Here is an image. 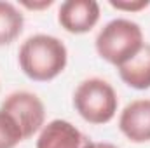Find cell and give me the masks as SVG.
Here are the masks:
<instances>
[{
	"mask_svg": "<svg viewBox=\"0 0 150 148\" xmlns=\"http://www.w3.org/2000/svg\"><path fill=\"white\" fill-rule=\"evenodd\" d=\"M119 129L131 143L150 141V99H134L119 115Z\"/></svg>",
	"mask_w": 150,
	"mask_h": 148,
	"instance_id": "obj_7",
	"label": "cell"
},
{
	"mask_svg": "<svg viewBox=\"0 0 150 148\" xmlns=\"http://www.w3.org/2000/svg\"><path fill=\"white\" fill-rule=\"evenodd\" d=\"M0 110L7 111L21 127L25 140L32 138L45 125V106L37 94L28 91L11 92L4 101Z\"/></svg>",
	"mask_w": 150,
	"mask_h": 148,
	"instance_id": "obj_4",
	"label": "cell"
},
{
	"mask_svg": "<svg viewBox=\"0 0 150 148\" xmlns=\"http://www.w3.org/2000/svg\"><path fill=\"white\" fill-rule=\"evenodd\" d=\"M18 63L21 72L30 80L49 82L65 72L68 63V51L58 37L37 33L21 44Z\"/></svg>",
	"mask_w": 150,
	"mask_h": 148,
	"instance_id": "obj_1",
	"label": "cell"
},
{
	"mask_svg": "<svg viewBox=\"0 0 150 148\" xmlns=\"http://www.w3.org/2000/svg\"><path fill=\"white\" fill-rule=\"evenodd\" d=\"M25 26L23 12L11 2L0 0V47L12 44Z\"/></svg>",
	"mask_w": 150,
	"mask_h": 148,
	"instance_id": "obj_9",
	"label": "cell"
},
{
	"mask_svg": "<svg viewBox=\"0 0 150 148\" xmlns=\"http://www.w3.org/2000/svg\"><path fill=\"white\" fill-rule=\"evenodd\" d=\"M93 148H119V147H115V145H112V143H94L93 145Z\"/></svg>",
	"mask_w": 150,
	"mask_h": 148,
	"instance_id": "obj_13",
	"label": "cell"
},
{
	"mask_svg": "<svg viewBox=\"0 0 150 148\" xmlns=\"http://www.w3.org/2000/svg\"><path fill=\"white\" fill-rule=\"evenodd\" d=\"M113 9L126 11V12H140L150 5V0H110L108 2Z\"/></svg>",
	"mask_w": 150,
	"mask_h": 148,
	"instance_id": "obj_11",
	"label": "cell"
},
{
	"mask_svg": "<svg viewBox=\"0 0 150 148\" xmlns=\"http://www.w3.org/2000/svg\"><path fill=\"white\" fill-rule=\"evenodd\" d=\"M117 72L127 87L136 91L150 89V44H143L136 56L120 65Z\"/></svg>",
	"mask_w": 150,
	"mask_h": 148,
	"instance_id": "obj_8",
	"label": "cell"
},
{
	"mask_svg": "<svg viewBox=\"0 0 150 148\" xmlns=\"http://www.w3.org/2000/svg\"><path fill=\"white\" fill-rule=\"evenodd\" d=\"M143 32L138 23L124 18L112 19L107 23L94 42L98 56L113 66H120L129 61L143 47Z\"/></svg>",
	"mask_w": 150,
	"mask_h": 148,
	"instance_id": "obj_2",
	"label": "cell"
},
{
	"mask_svg": "<svg viewBox=\"0 0 150 148\" xmlns=\"http://www.w3.org/2000/svg\"><path fill=\"white\" fill-rule=\"evenodd\" d=\"M100 14L96 0H67L58 9V23L68 33L82 35L96 26Z\"/></svg>",
	"mask_w": 150,
	"mask_h": 148,
	"instance_id": "obj_5",
	"label": "cell"
},
{
	"mask_svg": "<svg viewBox=\"0 0 150 148\" xmlns=\"http://www.w3.org/2000/svg\"><path fill=\"white\" fill-rule=\"evenodd\" d=\"M93 145L94 141L72 122L54 118L40 129L35 148H93Z\"/></svg>",
	"mask_w": 150,
	"mask_h": 148,
	"instance_id": "obj_6",
	"label": "cell"
},
{
	"mask_svg": "<svg viewBox=\"0 0 150 148\" xmlns=\"http://www.w3.org/2000/svg\"><path fill=\"white\" fill-rule=\"evenodd\" d=\"M21 141H25V136L18 122L7 111L0 110V148H16Z\"/></svg>",
	"mask_w": 150,
	"mask_h": 148,
	"instance_id": "obj_10",
	"label": "cell"
},
{
	"mask_svg": "<svg viewBox=\"0 0 150 148\" xmlns=\"http://www.w3.org/2000/svg\"><path fill=\"white\" fill-rule=\"evenodd\" d=\"M52 4H54L52 0H42V2H21V5H25L26 9H33V11L47 9V7H51Z\"/></svg>",
	"mask_w": 150,
	"mask_h": 148,
	"instance_id": "obj_12",
	"label": "cell"
},
{
	"mask_svg": "<svg viewBox=\"0 0 150 148\" xmlns=\"http://www.w3.org/2000/svg\"><path fill=\"white\" fill-rule=\"evenodd\" d=\"M72 103L75 111L94 125L108 124L119 108V98L112 84L98 77L86 78L77 85Z\"/></svg>",
	"mask_w": 150,
	"mask_h": 148,
	"instance_id": "obj_3",
	"label": "cell"
}]
</instances>
